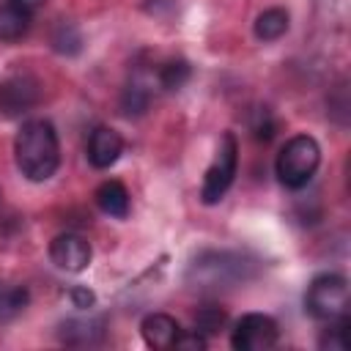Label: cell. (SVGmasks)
I'll use <instances>...</instances> for the list:
<instances>
[{"label": "cell", "instance_id": "6da1fadb", "mask_svg": "<svg viewBox=\"0 0 351 351\" xmlns=\"http://www.w3.org/2000/svg\"><path fill=\"white\" fill-rule=\"evenodd\" d=\"M14 159L27 181H47L60 167V143L49 121H25L14 140Z\"/></svg>", "mask_w": 351, "mask_h": 351}, {"label": "cell", "instance_id": "7a4b0ae2", "mask_svg": "<svg viewBox=\"0 0 351 351\" xmlns=\"http://www.w3.org/2000/svg\"><path fill=\"white\" fill-rule=\"evenodd\" d=\"M252 274L255 261H250L247 255L228 250H206L192 258L186 269V285L197 293H217L247 282Z\"/></svg>", "mask_w": 351, "mask_h": 351}, {"label": "cell", "instance_id": "3957f363", "mask_svg": "<svg viewBox=\"0 0 351 351\" xmlns=\"http://www.w3.org/2000/svg\"><path fill=\"white\" fill-rule=\"evenodd\" d=\"M318 165H321V145L315 143V137L296 134L280 148L277 162H274V173H277L282 186L302 189L310 184Z\"/></svg>", "mask_w": 351, "mask_h": 351}, {"label": "cell", "instance_id": "277c9868", "mask_svg": "<svg viewBox=\"0 0 351 351\" xmlns=\"http://www.w3.org/2000/svg\"><path fill=\"white\" fill-rule=\"evenodd\" d=\"M304 310L324 324L348 318V282L343 274H318L304 293Z\"/></svg>", "mask_w": 351, "mask_h": 351}, {"label": "cell", "instance_id": "5b68a950", "mask_svg": "<svg viewBox=\"0 0 351 351\" xmlns=\"http://www.w3.org/2000/svg\"><path fill=\"white\" fill-rule=\"evenodd\" d=\"M236 170H239V143H236V134L233 132H225L222 140H219L217 156H214V162L208 165V170L203 176L200 200L206 206L219 203L225 197V192L230 189V184L236 178Z\"/></svg>", "mask_w": 351, "mask_h": 351}, {"label": "cell", "instance_id": "8992f818", "mask_svg": "<svg viewBox=\"0 0 351 351\" xmlns=\"http://www.w3.org/2000/svg\"><path fill=\"white\" fill-rule=\"evenodd\" d=\"M41 99V85L30 71H8L0 80V115L22 118Z\"/></svg>", "mask_w": 351, "mask_h": 351}, {"label": "cell", "instance_id": "52a82bcc", "mask_svg": "<svg viewBox=\"0 0 351 351\" xmlns=\"http://www.w3.org/2000/svg\"><path fill=\"white\" fill-rule=\"evenodd\" d=\"M277 337H280V326L271 315L247 313L236 321L233 335H230V346L236 351H269L277 346Z\"/></svg>", "mask_w": 351, "mask_h": 351}, {"label": "cell", "instance_id": "ba28073f", "mask_svg": "<svg viewBox=\"0 0 351 351\" xmlns=\"http://www.w3.org/2000/svg\"><path fill=\"white\" fill-rule=\"evenodd\" d=\"M93 252H90V244L88 239H82L80 233H58L52 241H49V261L60 269V271H69V274H80L88 269Z\"/></svg>", "mask_w": 351, "mask_h": 351}, {"label": "cell", "instance_id": "9c48e42d", "mask_svg": "<svg viewBox=\"0 0 351 351\" xmlns=\"http://www.w3.org/2000/svg\"><path fill=\"white\" fill-rule=\"evenodd\" d=\"M123 154V137L110 129V126H96L88 137V145H85V156L88 162L96 167V170H107L112 167Z\"/></svg>", "mask_w": 351, "mask_h": 351}, {"label": "cell", "instance_id": "30bf717a", "mask_svg": "<svg viewBox=\"0 0 351 351\" xmlns=\"http://www.w3.org/2000/svg\"><path fill=\"white\" fill-rule=\"evenodd\" d=\"M140 332H143V340L151 346V348H173L176 337L181 335V326L173 315L167 313H151L143 318L140 324Z\"/></svg>", "mask_w": 351, "mask_h": 351}, {"label": "cell", "instance_id": "8fae6325", "mask_svg": "<svg viewBox=\"0 0 351 351\" xmlns=\"http://www.w3.org/2000/svg\"><path fill=\"white\" fill-rule=\"evenodd\" d=\"M104 337V318H69L60 324V340L69 346H96Z\"/></svg>", "mask_w": 351, "mask_h": 351}, {"label": "cell", "instance_id": "7c38bea8", "mask_svg": "<svg viewBox=\"0 0 351 351\" xmlns=\"http://www.w3.org/2000/svg\"><path fill=\"white\" fill-rule=\"evenodd\" d=\"M96 206L107 214V217H115V219H126L129 217V192L121 181L110 178L104 181L99 189H96Z\"/></svg>", "mask_w": 351, "mask_h": 351}, {"label": "cell", "instance_id": "4fadbf2b", "mask_svg": "<svg viewBox=\"0 0 351 351\" xmlns=\"http://www.w3.org/2000/svg\"><path fill=\"white\" fill-rule=\"evenodd\" d=\"M288 25H291V16L285 8H266L255 19V36L261 41H277L288 33Z\"/></svg>", "mask_w": 351, "mask_h": 351}, {"label": "cell", "instance_id": "5bb4252c", "mask_svg": "<svg viewBox=\"0 0 351 351\" xmlns=\"http://www.w3.org/2000/svg\"><path fill=\"white\" fill-rule=\"evenodd\" d=\"M30 302V293L25 285L16 282H0V324L14 321Z\"/></svg>", "mask_w": 351, "mask_h": 351}, {"label": "cell", "instance_id": "9a60e30c", "mask_svg": "<svg viewBox=\"0 0 351 351\" xmlns=\"http://www.w3.org/2000/svg\"><path fill=\"white\" fill-rule=\"evenodd\" d=\"M30 19L27 14H22L19 8H14L8 0L0 3V41H14V38H22L30 27Z\"/></svg>", "mask_w": 351, "mask_h": 351}, {"label": "cell", "instance_id": "2e32d148", "mask_svg": "<svg viewBox=\"0 0 351 351\" xmlns=\"http://www.w3.org/2000/svg\"><path fill=\"white\" fill-rule=\"evenodd\" d=\"M148 104H151V88H148V82L145 80H140V77H134L126 88H123V96H121V110H123V115H143L145 110H148Z\"/></svg>", "mask_w": 351, "mask_h": 351}, {"label": "cell", "instance_id": "e0dca14e", "mask_svg": "<svg viewBox=\"0 0 351 351\" xmlns=\"http://www.w3.org/2000/svg\"><path fill=\"white\" fill-rule=\"evenodd\" d=\"M189 77H192V69H189L186 60H167L156 71V82H159L162 90H178L189 82Z\"/></svg>", "mask_w": 351, "mask_h": 351}, {"label": "cell", "instance_id": "ac0fdd59", "mask_svg": "<svg viewBox=\"0 0 351 351\" xmlns=\"http://www.w3.org/2000/svg\"><path fill=\"white\" fill-rule=\"evenodd\" d=\"M225 310H219V307H214V304H206V307H200L197 313H195V329L200 332V335H217L222 326H225Z\"/></svg>", "mask_w": 351, "mask_h": 351}, {"label": "cell", "instance_id": "d6986e66", "mask_svg": "<svg viewBox=\"0 0 351 351\" xmlns=\"http://www.w3.org/2000/svg\"><path fill=\"white\" fill-rule=\"evenodd\" d=\"M321 348H329V351H346L348 348V318H340V321H332L321 337Z\"/></svg>", "mask_w": 351, "mask_h": 351}, {"label": "cell", "instance_id": "ffe728a7", "mask_svg": "<svg viewBox=\"0 0 351 351\" xmlns=\"http://www.w3.org/2000/svg\"><path fill=\"white\" fill-rule=\"evenodd\" d=\"M208 346V340H206V335H200L197 329H192V332H184L181 329V335L176 337V343H173V348H186V351H203Z\"/></svg>", "mask_w": 351, "mask_h": 351}, {"label": "cell", "instance_id": "44dd1931", "mask_svg": "<svg viewBox=\"0 0 351 351\" xmlns=\"http://www.w3.org/2000/svg\"><path fill=\"white\" fill-rule=\"evenodd\" d=\"M252 132H255V137H258V140H263V143L274 137V121L269 118V112H266V110H261V112H258V123H252Z\"/></svg>", "mask_w": 351, "mask_h": 351}, {"label": "cell", "instance_id": "7402d4cb", "mask_svg": "<svg viewBox=\"0 0 351 351\" xmlns=\"http://www.w3.org/2000/svg\"><path fill=\"white\" fill-rule=\"evenodd\" d=\"M69 296H71L74 307H80V310H90V307H93V302H96L93 291H88V288H82V285L71 288V291H69Z\"/></svg>", "mask_w": 351, "mask_h": 351}, {"label": "cell", "instance_id": "603a6c76", "mask_svg": "<svg viewBox=\"0 0 351 351\" xmlns=\"http://www.w3.org/2000/svg\"><path fill=\"white\" fill-rule=\"evenodd\" d=\"M14 8H19L22 14H27V16H36V11L44 5V0H8Z\"/></svg>", "mask_w": 351, "mask_h": 351}]
</instances>
